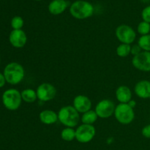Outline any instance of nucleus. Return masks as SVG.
Returning a JSON list of instances; mask_svg holds the SVG:
<instances>
[{"label":"nucleus","instance_id":"obj_2","mask_svg":"<svg viewBox=\"0 0 150 150\" xmlns=\"http://www.w3.org/2000/svg\"><path fill=\"white\" fill-rule=\"evenodd\" d=\"M6 81L12 85L21 83L24 78L25 71L23 66L17 62H10L6 65L4 70Z\"/></svg>","mask_w":150,"mask_h":150},{"label":"nucleus","instance_id":"obj_1","mask_svg":"<svg viewBox=\"0 0 150 150\" xmlns=\"http://www.w3.org/2000/svg\"><path fill=\"white\" fill-rule=\"evenodd\" d=\"M58 120L66 127H74L80 121V115L73 105H66L59 111Z\"/></svg>","mask_w":150,"mask_h":150},{"label":"nucleus","instance_id":"obj_29","mask_svg":"<svg viewBox=\"0 0 150 150\" xmlns=\"http://www.w3.org/2000/svg\"><path fill=\"white\" fill-rule=\"evenodd\" d=\"M142 1H144V2H147V1H150V0H142Z\"/></svg>","mask_w":150,"mask_h":150},{"label":"nucleus","instance_id":"obj_9","mask_svg":"<svg viewBox=\"0 0 150 150\" xmlns=\"http://www.w3.org/2000/svg\"><path fill=\"white\" fill-rule=\"evenodd\" d=\"M38 99L42 102H48L55 98L57 89L54 85L49 83H41L36 90Z\"/></svg>","mask_w":150,"mask_h":150},{"label":"nucleus","instance_id":"obj_25","mask_svg":"<svg viewBox=\"0 0 150 150\" xmlns=\"http://www.w3.org/2000/svg\"><path fill=\"white\" fill-rule=\"evenodd\" d=\"M142 134L144 137L150 139V124L144 126L142 130Z\"/></svg>","mask_w":150,"mask_h":150},{"label":"nucleus","instance_id":"obj_22","mask_svg":"<svg viewBox=\"0 0 150 150\" xmlns=\"http://www.w3.org/2000/svg\"><path fill=\"white\" fill-rule=\"evenodd\" d=\"M137 31L138 33L140 34L142 36L149 35L150 32V23L144 21H142L138 25Z\"/></svg>","mask_w":150,"mask_h":150},{"label":"nucleus","instance_id":"obj_31","mask_svg":"<svg viewBox=\"0 0 150 150\" xmlns=\"http://www.w3.org/2000/svg\"><path fill=\"white\" fill-rule=\"evenodd\" d=\"M0 62H1V59H0Z\"/></svg>","mask_w":150,"mask_h":150},{"label":"nucleus","instance_id":"obj_20","mask_svg":"<svg viewBox=\"0 0 150 150\" xmlns=\"http://www.w3.org/2000/svg\"><path fill=\"white\" fill-rule=\"evenodd\" d=\"M117 54L120 57H127L131 53V45L129 44L121 43L117 48Z\"/></svg>","mask_w":150,"mask_h":150},{"label":"nucleus","instance_id":"obj_7","mask_svg":"<svg viewBox=\"0 0 150 150\" xmlns=\"http://www.w3.org/2000/svg\"><path fill=\"white\" fill-rule=\"evenodd\" d=\"M96 133L95 127L91 125L82 124L76 130V139L81 144L90 142Z\"/></svg>","mask_w":150,"mask_h":150},{"label":"nucleus","instance_id":"obj_15","mask_svg":"<svg viewBox=\"0 0 150 150\" xmlns=\"http://www.w3.org/2000/svg\"><path fill=\"white\" fill-rule=\"evenodd\" d=\"M68 7V2L66 0H53L48 5V11L51 14L57 16L62 14Z\"/></svg>","mask_w":150,"mask_h":150},{"label":"nucleus","instance_id":"obj_4","mask_svg":"<svg viewBox=\"0 0 150 150\" xmlns=\"http://www.w3.org/2000/svg\"><path fill=\"white\" fill-rule=\"evenodd\" d=\"M1 99L4 106L10 111H16L21 105V94L16 89H9L4 91Z\"/></svg>","mask_w":150,"mask_h":150},{"label":"nucleus","instance_id":"obj_18","mask_svg":"<svg viewBox=\"0 0 150 150\" xmlns=\"http://www.w3.org/2000/svg\"><path fill=\"white\" fill-rule=\"evenodd\" d=\"M22 100L28 103H32L35 102L38 99V95H37L36 91L32 89H23L21 92Z\"/></svg>","mask_w":150,"mask_h":150},{"label":"nucleus","instance_id":"obj_19","mask_svg":"<svg viewBox=\"0 0 150 150\" xmlns=\"http://www.w3.org/2000/svg\"><path fill=\"white\" fill-rule=\"evenodd\" d=\"M61 138L65 142H72L76 139V130L73 127H65L62 130Z\"/></svg>","mask_w":150,"mask_h":150},{"label":"nucleus","instance_id":"obj_5","mask_svg":"<svg viewBox=\"0 0 150 150\" xmlns=\"http://www.w3.org/2000/svg\"><path fill=\"white\" fill-rule=\"evenodd\" d=\"M114 117L120 124L129 125L134 120V110L128 103H120L116 106Z\"/></svg>","mask_w":150,"mask_h":150},{"label":"nucleus","instance_id":"obj_27","mask_svg":"<svg viewBox=\"0 0 150 150\" xmlns=\"http://www.w3.org/2000/svg\"><path fill=\"white\" fill-rule=\"evenodd\" d=\"M6 82L7 81H6V79L5 78H4V74L0 73V88L3 87V86H4V84H5Z\"/></svg>","mask_w":150,"mask_h":150},{"label":"nucleus","instance_id":"obj_8","mask_svg":"<svg viewBox=\"0 0 150 150\" xmlns=\"http://www.w3.org/2000/svg\"><path fill=\"white\" fill-rule=\"evenodd\" d=\"M115 108V104L112 100L104 99L97 104L95 111L99 118L108 119L114 114Z\"/></svg>","mask_w":150,"mask_h":150},{"label":"nucleus","instance_id":"obj_26","mask_svg":"<svg viewBox=\"0 0 150 150\" xmlns=\"http://www.w3.org/2000/svg\"><path fill=\"white\" fill-rule=\"evenodd\" d=\"M142 51V48H140V46H139L138 44H136V45L131 46V53H130V54H131L132 55H133V57H134V56L138 55L139 54H140Z\"/></svg>","mask_w":150,"mask_h":150},{"label":"nucleus","instance_id":"obj_28","mask_svg":"<svg viewBox=\"0 0 150 150\" xmlns=\"http://www.w3.org/2000/svg\"><path fill=\"white\" fill-rule=\"evenodd\" d=\"M128 104H129V105H130V106H131L132 108H133L135 106H136V101H134V100H130V102L128 103Z\"/></svg>","mask_w":150,"mask_h":150},{"label":"nucleus","instance_id":"obj_12","mask_svg":"<svg viewBox=\"0 0 150 150\" xmlns=\"http://www.w3.org/2000/svg\"><path fill=\"white\" fill-rule=\"evenodd\" d=\"M73 107L80 114H83L86 111L91 110L92 108V101L88 97L85 95H79L75 97L73 100Z\"/></svg>","mask_w":150,"mask_h":150},{"label":"nucleus","instance_id":"obj_16","mask_svg":"<svg viewBox=\"0 0 150 150\" xmlns=\"http://www.w3.org/2000/svg\"><path fill=\"white\" fill-rule=\"evenodd\" d=\"M40 120L43 124L50 125L55 124L58 121V114L52 110H44L40 113Z\"/></svg>","mask_w":150,"mask_h":150},{"label":"nucleus","instance_id":"obj_30","mask_svg":"<svg viewBox=\"0 0 150 150\" xmlns=\"http://www.w3.org/2000/svg\"><path fill=\"white\" fill-rule=\"evenodd\" d=\"M36 1H40V0H36Z\"/></svg>","mask_w":150,"mask_h":150},{"label":"nucleus","instance_id":"obj_3","mask_svg":"<svg viewBox=\"0 0 150 150\" xmlns=\"http://www.w3.org/2000/svg\"><path fill=\"white\" fill-rule=\"evenodd\" d=\"M70 14L76 19H86L93 15L94 7L91 3L83 0L74 1L70 7Z\"/></svg>","mask_w":150,"mask_h":150},{"label":"nucleus","instance_id":"obj_21","mask_svg":"<svg viewBox=\"0 0 150 150\" xmlns=\"http://www.w3.org/2000/svg\"><path fill=\"white\" fill-rule=\"evenodd\" d=\"M138 45L142 51L150 52V34L141 36L138 41Z\"/></svg>","mask_w":150,"mask_h":150},{"label":"nucleus","instance_id":"obj_10","mask_svg":"<svg viewBox=\"0 0 150 150\" xmlns=\"http://www.w3.org/2000/svg\"><path fill=\"white\" fill-rule=\"evenodd\" d=\"M132 64L137 70L142 72H150V52L142 51L140 54L134 56Z\"/></svg>","mask_w":150,"mask_h":150},{"label":"nucleus","instance_id":"obj_23","mask_svg":"<svg viewBox=\"0 0 150 150\" xmlns=\"http://www.w3.org/2000/svg\"><path fill=\"white\" fill-rule=\"evenodd\" d=\"M23 20L21 16H15L11 20V26L13 29H21L23 26Z\"/></svg>","mask_w":150,"mask_h":150},{"label":"nucleus","instance_id":"obj_6","mask_svg":"<svg viewBox=\"0 0 150 150\" xmlns=\"http://www.w3.org/2000/svg\"><path fill=\"white\" fill-rule=\"evenodd\" d=\"M116 37L121 43L130 45L135 41L136 34L134 29L128 25L122 24L116 29Z\"/></svg>","mask_w":150,"mask_h":150},{"label":"nucleus","instance_id":"obj_24","mask_svg":"<svg viewBox=\"0 0 150 150\" xmlns=\"http://www.w3.org/2000/svg\"><path fill=\"white\" fill-rule=\"evenodd\" d=\"M142 17L143 21L150 23V5L146 7L142 10Z\"/></svg>","mask_w":150,"mask_h":150},{"label":"nucleus","instance_id":"obj_11","mask_svg":"<svg viewBox=\"0 0 150 150\" xmlns=\"http://www.w3.org/2000/svg\"><path fill=\"white\" fill-rule=\"evenodd\" d=\"M10 44L14 48H23L27 42V36L22 29H13L9 35Z\"/></svg>","mask_w":150,"mask_h":150},{"label":"nucleus","instance_id":"obj_17","mask_svg":"<svg viewBox=\"0 0 150 150\" xmlns=\"http://www.w3.org/2000/svg\"><path fill=\"white\" fill-rule=\"evenodd\" d=\"M99 118L95 112V111L93 110H89V111H86V112L83 113V115L81 116V122L82 124H86V125H93L94 123L98 120Z\"/></svg>","mask_w":150,"mask_h":150},{"label":"nucleus","instance_id":"obj_13","mask_svg":"<svg viewBox=\"0 0 150 150\" xmlns=\"http://www.w3.org/2000/svg\"><path fill=\"white\" fill-rule=\"evenodd\" d=\"M135 94L142 99H150V81L142 80L137 82L134 87Z\"/></svg>","mask_w":150,"mask_h":150},{"label":"nucleus","instance_id":"obj_14","mask_svg":"<svg viewBox=\"0 0 150 150\" xmlns=\"http://www.w3.org/2000/svg\"><path fill=\"white\" fill-rule=\"evenodd\" d=\"M116 98L120 103H128L132 100V92L127 86H120L116 90Z\"/></svg>","mask_w":150,"mask_h":150}]
</instances>
